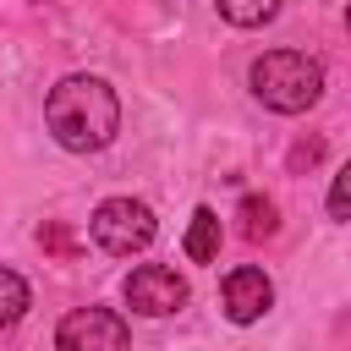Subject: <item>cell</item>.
<instances>
[{"instance_id":"1","label":"cell","mask_w":351,"mask_h":351,"mask_svg":"<svg viewBox=\"0 0 351 351\" xmlns=\"http://www.w3.org/2000/svg\"><path fill=\"white\" fill-rule=\"evenodd\" d=\"M44 126L55 132L60 148L93 154V148H104L121 132V99H115V88L104 77L71 71V77H60L44 93Z\"/></svg>"},{"instance_id":"2","label":"cell","mask_w":351,"mask_h":351,"mask_svg":"<svg viewBox=\"0 0 351 351\" xmlns=\"http://www.w3.org/2000/svg\"><path fill=\"white\" fill-rule=\"evenodd\" d=\"M247 82H252V93H258L263 110H274V115H302V110H313L318 93H324V66H318L313 55H302V49H269V55L252 60Z\"/></svg>"},{"instance_id":"3","label":"cell","mask_w":351,"mask_h":351,"mask_svg":"<svg viewBox=\"0 0 351 351\" xmlns=\"http://www.w3.org/2000/svg\"><path fill=\"white\" fill-rule=\"evenodd\" d=\"M154 208L148 203H137V197H104L99 208H93V219H88V236L104 247V252H115V258H132V252H143L148 241H154Z\"/></svg>"},{"instance_id":"4","label":"cell","mask_w":351,"mask_h":351,"mask_svg":"<svg viewBox=\"0 0 351 351\" xmlns=\"http://www.w3.org/2000/svg\"><path fill=\"white\" fill-rule=\"evenodd\" d=\"M121 296H126V307L143 313V318H170V313L186 307V280H181L176 269H165V263H137V269L126 274Z\"/></svg>"},{"instance_id":"5","label":"cell","mask_w":351,"mask_h":351,"mask_svg":"<svg viewBox=\"0 0 351 351\" xmlns=\"http://www.w3.org/2000/svg\"><path fill=\"white\" fill-rule=\"evenodd\" d=\"M55 351H126V318L110 307H77L60 318Z\"/></svg>"},{"instance_id":"6","label":"cell","mask_w":351,"mask_h":351,"mask_svg":"<svg viewBox=\"0 0 351 351\" xmlns=\"http://www.w3.org/2000/svg\"><path fill=\"white\" fill-rule=\"evenodd\" d=\"M219 302H225V318H230V324H258V318L274 307V285H269L263 269L247 263V269H230V274H225Z\"/></svg>"},{"instance_id":"7","label":"cell","mask_w":351,"mask_h":351,"mask_svg":"<svg viewBox=\"0 0 351 351\" xmlns=\"http://www.w3.org/2000/svg\"><path fill=\"white\" fill-rule=\"evenodd\" d=\"M214 252H219V214L203 203V208H192V225H186V258L214 263Z\"/></svg>"},{"instance_id":"8","label":"cell","mask_w":351,"mask_h":351,"mask_svg":"<svg viewBox=\"0 0 351 351\" xmlns=\"http://www.w3.org/2000/svg\"><path fill=\"white\" fill-rule=\"evenodd\" d=\"M236 219H241V236H247V241H263V236L280 230V208H274L269 197H241Z\"/></svg>"},{"instance_id":"9","label":"cell","mask_w":351,"mask_h":351,"mask_svg":"<svg viewBox=\"0 0 351 351\" xmlns=\"http://www.w3.org/2000/svg\"><path fill=\"white\" fill-rule=\"evenodd\" d=\"M214 5H219V16L236 22V27H263V22L280 16V0H214Z\"/></svg>"},{"instance_id":"10","label":"cell","mask_w":351,"mask_h":351,"mask_svg":"<svg viewBox=\"0 0 351 351\" xmlns=\"http://www.w3.org/2000/svg\"><path fill=\"white\" fill-rule=\"evenodd\" d=\"M27 313V280L16 269H0V329H11Z\"/></svg>"},{"instance_id":"11","label":"cell","mask_w":351,"mask_h":351,"mask_svg":"<svg viewBox=\"0 0 351 351\" xmlns=\"http://www.w3.org/2000/svg\"><path fill=\"white\" fill-rule=\"evenodd\" d=\"M329 214L335 219H351V165H340V176L329 186Z\"/></svg>"},{"instance_id":"12","label":"cell","mask_w":351,"mask_h":351,"mask_svg":"<svg viewBox=\"0 0 351 351\" xmlns=\"http://www.w3.org/2000/svg\"><path fill=\"white\" fill-rule=\"evenodd\" d=\"M38 241H44V247H49V252H60V258H66V252H71V247H77V241H71V236H66V230H60V225H44V230H38Z\"/></svg>"},{"instance_id":"13","label":"cell","mask_w":351,"mask_h":351,"mask_svg":"<svg viewBox=\"0 0 351 351\" xmlns=\"http://www.w3.org/2000/svg\"><path fill=\"white\" fill-rule=\"evenodd\" d=\"M346 27H351V11H346Z\"/></svg>"}]
</instances>
